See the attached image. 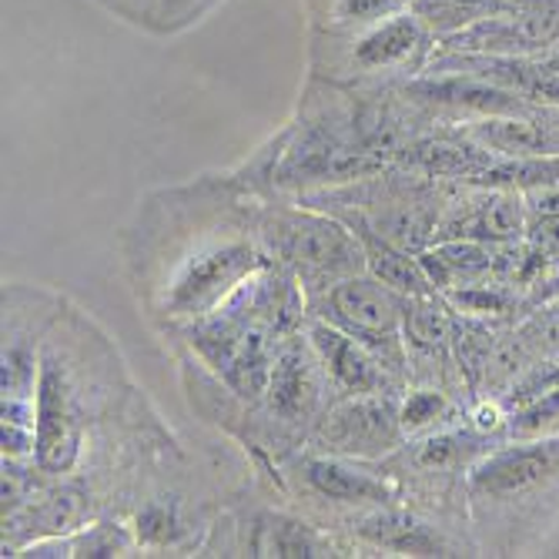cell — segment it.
Listing matches in <instances>:
<instances>
[{
	"label": "cell",
	"mask_w": 559,
	"mask_h": 559,
	"mask_svg": "<svg viewBox=\"0 0 559 559\" xmlns=\"http://www.w3.org/2000/svg\"><path fill=\"white\" fill-rule=\"evenodd\" d=\"M259 235L269 255H275L309 295L369 269L359 235L322 209L269 212L259 225Z\"/></svg>",
	"instance_id": "6da1fadb"
},
{
	"label": "cell",
	"mask_w": 559,
	"mask_h": 559,
	"mask_svg": "<svg viewBox=\"0 0 559 559\" xmlns=\"http://www.w3.org/2000/svg\"><path fill=\"white\" fill-rule=\"evenodd\" d=\"M432 31L416 11H402L385 21H376L362 31H316V47H329V58L316 61L329 78L338 81H389L429 68Z\"/></svg>",
	"instance_id": "7a4b0ae2"
},
{
	"label": "cell",
	"mask_w": 559,
	"mask_h": 559,
	"mask_svg": "<svg viewBox=\"0 0 559 559\" xmlns=\"http://www.w3.org/2000/svg\"><path fill=\"white\" fill-rule=\"evenodd\" d=\"M402 301L405 295L376 275H348L325 292H316L312 309L319 319L359 338L392 376H399L402 366L409 362V352L402 342Z\"/></svg>",
	"instance_id": "3957f363"
},
{
	"label": "cell",
	"mask_w": 559,
	"mask_h": 559,
	"mask_svg": "<svg viewBox=\"0 0 559 559\" xmlns=\"http://www.w3.org/2000/svg\"><path fill=\"white\" fill-rule=\"evenodd\" d=\"M269 262L265 251L251 241H215L198 248L178 269V275L165 288V316L171 319H201L225 305L251 275L262 272Z\"/></svg>",
	"instance_id": "277c9868"
},
{
	"label": "cell",
	"mask_w": 559,
	"mask_h": 559,
	"mask_svg": "<svg viewBox=\"0 0 559 559\" xmlns=\"http://www.w3.org/2000/svg\"><path fill=\"white\" fill-rule=\"evenodd\" d=\"M37 442L34 463L47 476H64L78 466L84 445V423L74 379L68 372L64 355L55 348L40 352L37 376Z\"/></svg>",
	"instance_id": "5b68a950"
},
{
	"label": "cell",
	"mask_w": 559,
	"mask_h": 559,
	"mask_svg": "<svg viewBox=\"0 0 559 559\" xmlns=\"http://www.w3.org/2000/svg\"><path fill=\"white\" fill-rule=\"evenodd\" d=\"M316 439L332 455L376 460V455L392 452L405 439V432L399 423L395 399L389 392H366L335 402L325 419H319Z\"/></svg>",
	"instance_id": "8992f818"
},
{
	"label": "cell",
	"mask_w": 559,
	"mask_h": 559,
	"mask_svg": "<svg viewBox=\"0 0 559 559\" xmlns=\"http://www.w3.org/2000/svg\"><path fill=\"white\" fill-rule=\"evenodd\" d=\"M556 469H559V439L520 442L489 452L483 463H476L469 473V489L489 499H510L546 483L549 476H556Z\"/></svg>",
	"instance_id": "52a82bcc"
},
{
	"label": "cell",
	"mask_w": 559,
	"mask_h": 559,
	"mask_svg": "<svg viewBox=\"0 0 559 559\" xmlns=\"http://www.w3.org/2000/svg\"><path fill=\"white\" fill-rule=\"evenodd\" d=\"M309 345L316 348L322 372L332 385L345 395H366V392H389L392 372L376 359V355L348 332L325 319L309 322Z\"/></svg>",
	"instance_id": "ba28073f"
},
{
	"label": "cell",
	"mask_w": 559,
	"mask_h": 559,
	"mask_svg": "<svg viewBox=\"0 0 559 559\" xmlns=\"http://www.w3.org/2000/svg\"><path fill=\"white\" fill-rule=\"evenodd\" d=\"M319 366L322 362L312 345L285 335V342L275 352V369H272V382L265 392L269 413L278 416L282 423H309L322 399Z\"/></svg>",
	"instance_id": "9c48e42d"
},
{
	"label": "cell",
	"mask_w": 559,
	"mask_h": 559,
	"mask_svg": "<svg viewBox=\"0 0 559 559\" xmlns=\"http://www.w3.org/2000/svg\"><path fill=\"white\" fill-rule=\"evenodd\" d=\"M523 222H526V209L520 205V198L513 191H496V194H486L479 201H469V205L449 212L436 225L432 238L436 241H455V238L506 241L523 231Z\"/></svg>",
	"instance_id": "30bf717a"
},
{
	"label": "cell",
	"mask_w": 559,
	"mask_h": 559,
	"mask_svg": "<svg viewBox=\"0 0 559 559\" xmlns=\"http://www.w3.org/2000/svg\"><path fill=\"white\" fill-rule=\"evenodd\" d=\"M298 473L316 496L338 502V506H389L395 499V492L382 479L335 460L332 452L305 455L298 463Z\"/></svg>",
	"instance_id": "8fae6325"
},
{
	"label": "cell",
	"mask_w": 559,
	"mask_h": 559,
	"mask_svg": "<svg viewBox=\"0 0 559 559\" xmlns=\"http://www.w3.org/2000/svg\"><path fill=\"white\" fill-rule=\"evenodd\" d=\"M355 533L372 546L402 552V556H452V546L423 520L392 506H376V513L355 523Z\"/></svg>",
	"instance_id": "7c38bea8"
},
{
	"label": "cell",
	"mask_w": 559,
	"mask_h": 559,
	"mask_svg": "<svg viewBox=\"0 0 559 559\" xmlns=\"http://www.w3.org/2000/svg\"><path fill=\"white\" fill-rule=\"evenodd\" d=\"M483 147L502 158H552L559 155V134L549 124H539L526 115H492L469 131Z\"/></svg>",
	"instance_id": "4fadbf2b"
},
{
	"label": "cell",
	"mask_w": 559,
	"mask_h": 559,
	"mask_svg": "<svg viewBox=\"0 0 559 559\" xmlns=\"http://www.w3.org/2000/svg\"><path fill=\"white\" fill-rule=\"evenodd\" d=\"M552 0H416L413 11L426 21L432 34H442V40L455 31H463L483 17L492 14H513V11H536L549 8Z\"/></svg>",
	"instance_id": "5bb4252c"
},
{
	"label": "cell",
	"mask_w": 559,
	"mask_h": 559,
	"mask_svg": "<svg viewBox=\"0 0 559 559\" xmlns=\"http://www.w3.org/2000/svg\"><path fill=\"white\" fill-rule=\"evenodd\" d=\"M251 556H338L335 543L288 516H262Z\"/></svg>",
	"instance_id": "9a60e30c"
},
{
	"label": "cell",
	"mask_w": 559,
	"mask_h": 559,
	"mask_svg": "<svg viewBox=\"0 0 559 559\" xmlns=\"http://www.w3.org/2000/svg\"><path fill=\"white\" fill-rule=\"evenodd\" d=\"M413 4L416 0H309V11L316 31L342 34V31H362L402 11H413Z\"/></svg>",
	"instance_id": "2e32d148"
},
{
	"label": "cell",
	"mask_w": 559,
	"mask_h": 559,
	"mask_svg": "<svg viewBox=\"0 0 559 559\" xmlns=\"http://www.w3.org/2000/svg\"><path fill=\"white\" fill-rule=\"evenodd\" d=\"M479 445H483V436H476V432H439V436L423 439L413 449V463L429 473L452 469V466H460L466 455H473Z\"/></svg>",
	"instance_id": "e0dca14e"
},
{
	"label": "cell",
	"mask_w": 559,
	"mask_h": 559,
	"mask_svg": "<svg viewBox=\"0 0 559 559\" xmlns=\"http://www.w3.org/2000/svg\"><path fill=\"white\" fill-rule=\"evenodd\" d=\"M552 426H559V385L549 389L546 395L533 399L523 409L510 416V436L516 439H536L546 436Z\"/></svg>",
	"instance_id": "ac0fdd59"
},
{
	"label": "cell",
	"mask_w": 559,
	"mask_h": 559,
	"mask_svg": "<svg viewBox=\"0 0 559 559\" xmlns=\"http://www.w3.org/2000/svg\"><path fill=\"white\" fill-rule=\"evenodd\" d=\"M445 413H449V402L442 392L419 389L405 395V402L399 405V423L405 436H413V432H426L429 426H436Z\"/></svg>",
	"instance_id": "d6986e66"
},
{
	"label": "cell",
	"mask_w": 559,
	"mask_h": 559,
	"mask_svg": "<svg viewBox=\"0 0 559 559\" xmlns=\"http://www.w3.org/2000/svg\"><path fill=\"white\" fill-rule=\"evenodd\" d=\"M71 543H74V556H121L131 549V539L111 523H94L84 533L71 536Z\"/></svg>",
	"instance_id": "ffe728a7"
},
{
	"label": "cell",
	"mask_w": 559,
	"mask_h": 559,
	"mask_svg": "<svg viewBox=\"0 0 559 559\" xmlns=\"http://www.w3.org/2000/svg\"><path fill=\"white\" fill-rule=\"evenodd\" d=\"M181 533V523L178 516L168 510V506H147V510L138 513V539L151 543V546H165V543H175Z\"/></svg>",
	"instance_id": "44dd1931"
},
{
	"label": "cell",
	"mask_w": 559,
	"mask_h": 559,
	"mask_svg": "<svg viewBox=\"0 0 559 559\" xmlns=\"http://www.w3.org/2000/svg\"><path fill=\"white\" fill-rule=\"evenodd\" d=\"M209 4H212V0H158V8L151 17H155L158 31H175V27L191 24Z\"/></svg>",
	"instance_id": "7402d4cb"
},
{
	"label": "cell",
	"mask_w": 559,
	"mask_h": 559,
	"mask_svg": "<svg viewBox=\"0 0 559 559\" xmlns=\"http://www.w3.org/2000/svg\"><path fill=\"white\" fill-rule=\"evenodd\" d=\"M452 301H460L466 312H506V295L489 285H469L463 292H452Z\"/></svg>",
	"instance_id": "603a6c76"
},
{
	"label": "cell",
	"mask_w": 559,
	"mask_h": 559,
	"mask_svg": "<svg viewBox=\"0 0 559 559\" xmlns=\"http://www.w3.org/2000/svg\"><path fill=\"white\" fill-rule=\"evenodd\" d=\"M530 228H533V241L546 251H559V212H546V215H530Z\"/></svg>",
	"instance_id": "cb8c5ba5"
},
{
	"label": "cell",
	"mask_w": 559,
	"mask_h": 559,
	"mask_svg": "<svg viewBox=\"0 0 559 559\" xmlns=\"http://www.w3.org/2000/svg\"><path fill=\"white\" fill-rule=\"evenodd\" d=\"M111 8H118L121 14H128V17H151L155 14V8H158V0H111Z\"/></svg>",
	"instance_id": "d4e9b609"
}]
</instances>
